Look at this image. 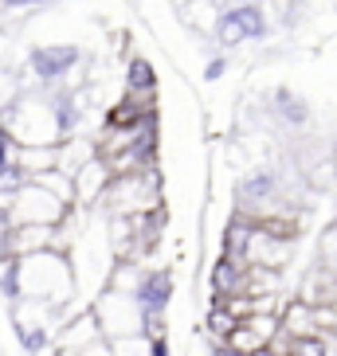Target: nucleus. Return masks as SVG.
I'll list each match as a JSON object with an SVG mask.
<instances>
[{"label":"nucleus","mask_w":337,"mask_h":356,"mask_svg":"<svg viewBox=\"0 0 337 356\" xmlns=\"http://www.w3.org/2000/svg\"><path fill=\"white\" fill-rule=\"evenodd\" d=\"M12 278H16V298L43 302L52 309H59V314H71L67 302L79 290L75 270H71V254L36 251V254H24V259H12Z\"/></svg>","instance_id":"f257e3e1"},{"label":"nucleus","mask_w":337,"mask_h":356,"mask_svg":"<svg viewBox=\"0 0 337 356\" xmlns=\"http://www.w3.org/2000/svg\"><path fill=\"white\" fill-rule=\"evenodd\" d=\"M98 208H106L110 220H134V216H153V211H161L157 168H141V172H130V177H114L106 184Z\"/></svg>","instance_id":"f03ea898"},{"label":"nucleus","mask_w":337,"mask_h":356,"mask_svg":"<svg viewBox=\"0 0 337 356\" xmlns=\"http://www.w3.org/2000/svg\"><path fill=\"white\" fill-rule=\"evenodd\" d=\"M67 216H71V208L59 204L52 192H43L32 180H20V188L12 192L8 204H4L8 227H63Z\"/></svg>","instance_id":"7ed1b4c3"},{"label":"nucleus","mask_w":337,"mask_h":356,"mask_svg":"<svg viewBox=\"0 0 337 356\" xmlns=\"http://www.w3.org/2000/svg\"><path fill=\"white\" fill-rule=\"evenodd\" d=\"M91 314H95V321H98L102 341H118V337L141 333V305L134 302V293L102 290L98 302L91 305Z\"/></svg>","instance_id":"20e7f679"},{"label":"nucleus","mask_w":337,"mask_h":356,"mask_svg":"<svg viewBox=\"0 0 337 356\" xmlns=\"http://www.w3.org/2000/svg\"><path fill=\"white\" fill-rule=\"evenodd\" d=\"M259 32H263V12L251 8V4H240V8L220 16V40L228 43V47L240 43V40H251V35H259Z\"/></svg>","instance_id":"39448f33"},{"label":"nucleus","mask_w":337,"mask_h":356,"mask_svg":"<svg viewBox=\"0 0 337 356\" xmlns=\"http://www.w3.org/2000/svg\"><path fill=\"white\" fill-rule=\"evenodd\" d=\"M71 184H75V204H95L98 208V200H102L106 184H110V172H106V165L95 157V161H86V165L75 172Z\"/></svg>","instance_id":"423d86ee"},{"label":"nucleus","mask_w":337,"mask_h":356,"mask_svg":"<svg viewBox=\"0 0 337 356\" xmlns=\"http://www.w3.org/2000/svg\"><path fill=\"white\" fill-rule=\"evenodd\" d=\"M75 63H79L75 47H47V51H36L32 55V71L40 74L43 83H59Z\"/></svg>","instance_id":"0eeeda50"},{"label":"nucleus","mask_w":337,"mask_h":356,"mask_svg":"<svg viewBox=\"0 0 337 356\" xmlns=\"http://www.w3.org/2000/svg\"><path fill=\"white\" fill-rule=\"evenodd\" d=\"M271 348L279 356H329L326 337H274Z\"/></svg>","instance_id":"6e6552de"},{"label":"nucleus","mask_w":337,"mask_h":356,"mask_svg":"<svg viewBox=\"0 0 337 356\" xmlns=\"http://www.w3.org/2000/svg\"><path fill=\"white\" fill-rule=\"evenodd\" d=\"M106 345H110V356H165V345H153L141 333L118 337V341H106Z\"/></svg>","instance_id":"1a4fd4ad"},{"label":"nucleus","mask_w":337,"mask_h":356,"mask_svg":"<svg viewBox=\"0 0 337 356\" xmlns=\"http://www.w3.org/2000/svg\"><path fill=\"white\" fill-rule=\"evenodd\" d=\"M235 317L224 309V305H212L208 309V317H204V329H208V337H212V345H224L228 337H232V329H235Z\"/></svg>","instance_id":"9d476101"},{"label":"nucleus","mask_w":337,"mask_h":356,"mask_svg":"<svg viewBox=\"0 0 337 356\" xmlns=\"http://www.w3.org/2000/svg\"><path fill=\"white\" fill-rule=\"evenodd\" d=\"M126 90H153V67L146 59H134L130 63V86Z\"/></svg>","instance_id":"9b49d317"},{"label":"nucleus","mask_w":337,"mask_h":356,"mask_svg":"<svg viewBox=\"0 0 337 356\" xmlns=\"http://www.w3.org/2000/svg\"><path fill=\"white\" fill-rule=\"evenodd\" d=\"M12 102H16V79L0 74V110H8Z\"/></svg>","instance_id":"f8f14e48"},{"label":"nucleus","mask_w":337,"mask_h":356,"mask_svg":"<svg viewBox=\"0 0 337 356\" xmlns=\"http://www.w3.org/2000/svg\"><path fill=\"white\" fill-rule=\"evenodd\" d=\"M216 356H243V353H235V348H228V345H216Z\"/></svg>","instance_id":"ddd939ff"},{"label":"nucleus","mask_w":337,"mask_h":356,"mask_svg":"<svg viewBox=\"0 0 337 356\" xmlns=\"http://www.w3.org/2000/svg\"><path fill=\"white\" fill-rule=\"evenodd\" d=\"M247 356H279V353H274V348L267 345V348H255V353H247Z\"/></svg>","instance_id":"4468645a"}]
</instances>
